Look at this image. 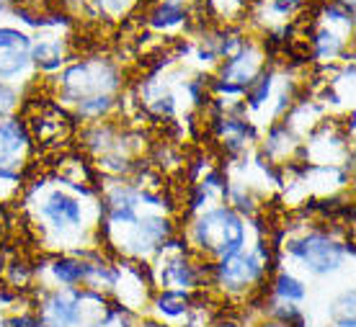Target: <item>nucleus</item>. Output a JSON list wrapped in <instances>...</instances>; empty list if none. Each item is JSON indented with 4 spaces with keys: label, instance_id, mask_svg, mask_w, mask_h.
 I'll use <instances>...</instances> for the list:
<instances>
[{
    "label": "nucleus",
    "instance_id": "1",
    "mask_svg": "<svg viewBox=\"0 0 356 327\" xmlns=\"http://www.w3.org/2000/svg\"><path fill=\"white\" fill-rule=\"evenodd\" d=\"M196 240L202 248H209L225 258L235 255L243 245V224L232 212L217 209L196 224Z\"/></svg>",
    "mask_w": 356,
    "mask_h": 327
},
{
    "label": "nucleus",
    "instance_id": "2",
    "mask_svg": "<svg viewBox=\"0 0 356 327\" xmlns=\"http://www.w3.org/2000/svg\"><path fill=\"white\" fill-rule=\"evenodd\" d=\"M292 253L315 271H330L341 263V248L323 235H312L302 242H292Z\"/></svg>",
    "mask_w": 356,
    "mask_h": 327
},
{
    "label": "nucleus",
    "instance_id": "3",
    "mask_svg": "<svg viewBox=\"0 0 356 327\" xmlns=\"http://www.w3.org/2000/svg\"><path fill=\"white\" fill-rule=\"evenodd\" d=\"M29 57V39L13 28H0V78L16 75Z\"/></svg>",
    "mask_w": 356,
    "mask_h": 327
},
{
    "label": "nucleus",
    "instance_id": "4",
    "mask_svg": "<svg viewBox=\"0 0 356 327\" xmlns=\"http://www.w3.org/2000/svg\"><path fill=\"white\" fill-rule=\"evenodd\" d=\"M220 276L230 286H243L259 276V265L253 258H238V253H235V255L225 258V263L220 265Z\"/></svg>",
    "mask_w": 356,
    "mask_h": 327
},
{
    "label": "nucleus",
    "instance_id": "5",
    "mask_svg": "<svg viewBox=\"0 0 356 327\" xmlns=\"http://www.w3.org/2000/svg\"><path fill=\"white\" fill-rule=\"evenodd\" d=\"M44 214L57 224V227H67V224H78L81 221V206L67 199L65 194H54L44 206Z\"/></svg>",
    "mask_w": 356,
    "mask_h": 327
},
{
    "label": "nucleus",
    "instance_id": "6",
    "mask_svg": "<svg viewBox=\"0 0 356 327\" xmlns=\"http://www.w3.org/2000/svg\"><path fill=\"white\" fill-rule=\"evenodd\" d=\"M88 271H90L88 265L75 263V260H57V263H54V276H57V278H63V281H67V283L81 281Z\"/></svg>",
    "mask_w": 356,
    "mask_h": 327
},
{
    "label": "nucleus",
    "instance_id": "7",
    "mask_svg": "<svg viewBox=\"0 0 356 327\" xmlns=\"http://www.w3.org/2000/svg\"><path fill=\"white\" fill-rule=\"evenodd\" d=\"M181 18H184V10L178 8V6L163 3V6H158V8H155V13H152V26H158V28L176 26Z\"/></svg>",
    "mask_w": 356,
    "mask_h": 327
},
{
    "label": "nucleus",
    "instance_id": "8",
    "mask_svg": "<svg viewBox=\"0 0 356 327\" xmlns=\"http://www.w3.org/2000/svg\"><path fill=\"white\" fill-rule=\"evenodd\" d=\"M158 304H161V310L165 315H181V312H186V299L181 294H163Z\"/></svg>",
    "mask_w": 356,
    "mask_h": 327
},
{
    "label": "nucleus",
    "instance_id": "9",
    "mask_svg": "<svg viewBox=\"0 0 356 327\" xmlns=\"http://www.w3.org/2000/svg\"><path fill=\"white\" fill-rule=\"evenodd\" d=\"M276 283H279V286H276L279 294L286 296V299H302L305 296V289L300 286V281H294V278H289V276H282Z\"/></svg>",
    "mask_w": 356,
    "mask_h": 327
},
{
    "label": "nucleus",
    "instance_id": "10",
    "mask_svg": "<svg viewBox=\"0 0 356 327\" xmlns=\"http://www.w3.org/2000/svg\"><path fill=\"white\" fill-rule=\"evenodd\" d=\"M34 57H36V62H42L44 67H54V65H60V47L42 44L34 52Z\"/></svg>",
    "mask_w": 356,
    "mask_h": 327
},
{
    "label": "nucleus",
    "instance_id": "11",
    "mask_svg": "<svg viewBox=\"0 0 356 327\" xmlns=\"http://www.w3.org/2000/svg\"><path fill=\"white\" fill-rule=\"evenodd\" d=\"M268 93V75L266 78H259V83H256V88L250 90V103H253V106H259L261 101H264V96H266Z\"/></svg>",
    "mask_w": 356,
    "mask_h": 327
},
{
    "label": "nucleus",
    "instance_id": "12",
    "mask_svg": "<svg viewBox=\"0 0 356 327\" xmlns=\"http://www.w3.org/2000/svg\"><path fill=\"white\" fill-rule=\"evenodd\" d=\"M297 6H302V0H276V8L279 10H294Z\"/></svg>",
    "mask_w": 356,
    "mask_h": 327
},
{
    "label": "nucleus",
    "instance_id": "13",
    "mask_svg": "<svg viewBox=\"0 0 356 327\" xmlns=\"http://www.w3.org/2000/svg\"><path fill=\"white\" fill-rule=\"evenodd\" d=\"M16 327H39V322L31 317H21V319H16Z\"/></svg>",
    "mask_w": 356,
    "mask_h": 327
},
{
    "label": "nucleus",
    "instance_id": "14",
    "mask_svg": "<svg viewBox=\"0 0 356 327\" xmlns=\"http://www.w3.org/2000/svg\"><path fill=\"white\" fill-rule=\"evenodd\" d=\"M98 3H104V6H111V3H114V6H122V0H98Z\"/></svg>",
    "mask_w": 356,
    "mask_h": 327
}]
</instances>
